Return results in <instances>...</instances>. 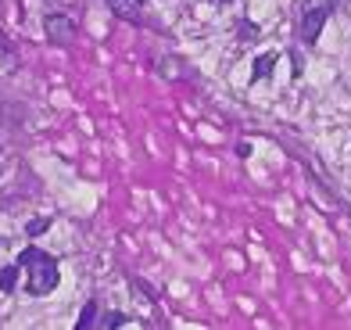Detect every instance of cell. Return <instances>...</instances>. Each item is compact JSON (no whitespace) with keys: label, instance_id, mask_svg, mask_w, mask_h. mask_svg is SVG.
I'll return each instance as SVG.
<instances>
[{"label":"cell","instance_id":"2","mask_svg":"<svg viewBox=\"0 0 351 330\" xmlns=\"http://www.w3.org/2000/svg\"><path fill=\"white\" fill-rule=\"evenodd\" d=\"M333 4H337V0H323V4H312V8L301 11L298 36H301V43H305V47H315V43H319V33H323L326 19L333 14Z\"/></svg>","mask_w":351,"mask_h":330},{"label":"cell","instance_id":"10","mask_svg":"<svg viewBox=\"0 0 351 330\" xmlns=\"http://www.w3.org/2000/svg\"><path fill=\"white\" fill-rule=\"evenodd\" d=\"M43 230H51V219H47V215H40V219H29V223H25V233H29V237H40Z\"/></svg>","mask_w":351,"mask_h":330},{"label":"cell","instance_id":"6","mask_svg":"<svg viewBox=\"0 0 351 330\" xmlns=\"http://www.w3.org/2000/svg\"><path fill=\"white\" fill-rule=\"evenodd\" d=\"M97 316H101V309H97V302H86V309H83V316L75 320V330H90V327H97Z\"/></svg>","mask_w":351,"mask_h":330},{"label":"cell","instance_id":"4","mask_svg":"<svg viewBox=\"0 0 351 330\" xmlns=\"http://www.w3.org/2000/svg\"><path fill=\"white\" fill-rule=\"evenodd\" d=\"M143 4H147V0H108L111 14L122 19V22H133V25L143 19Z\"/></svg>","mask_w":351,"mask_h":330},{"label":"cell","instance_id":"11","mask_svg":"<svg viewBox=\"0 0 351 330\" xmlns=\"http://www.w3.org/2000/svg\"><path fill=\"white\" fill-rule=\"evenodd\" d=\"M291 69H294V75L305 72V65H301V54H294V51H291Z\"/></svg>","mask_w":351,"mask_h":330},{"label":"cell","instance_id":"8","mask_svg":"<svg viewBox=\"0 0 351 330\" xmlns=\"http://www.w3.org/2000/svg\"><path fill=\"white\" fill-rule=\"evenodd\" d=\"M233 33L241 36V43H254V40H258V25L247 22V19H241V22L233 25Z\"/></svg>","mask_w":351,"mask_h":330},{"label":"cell","instance_id":"5","mask_svg":"<svg viewBox=\"0 0 351 330\" xmlns=\"http://www.w3.org/2000/svg\"><path fill=\"white\" fill-rule=\"evenodd\" d=\"M276 61H280V54H276V51H265V54H258V58H254V69H251V83H262L265 75H273Z\"/></svg>","mask_w":351,"mask_h":330},{"label":"cell","instance_id":"12","mask_svg":"<svg viewBox=\"0 0 351 330\" xmlns=\"http://www.w3.org/2000/svg\"><path fill=\"white\" fill-rule=\"evenodd\" d=\"M237 154H241V158H247V154H251V144H247V140H244V144H237Z\"/></svg>","mask_w":351,"mask_h":330},{"label":"cell","instance_id":"7","mask_svg":"<svg viewBox=\"0 0 351 330\" xmlns=\"http://www.w3.org/2000/svg\"><path fill=\"white\" fill-rule=\"evenodd\" d=\"M19 273H22V266L19 262H11V266H4V270H0V291H14V280H19Z\"/></svg>","mask_w":351,"mask_h":330},{"label":"cell","instance_id":"1","mask_svg":"<svg viewBox=\"0 0 351 330\" xmlns=\"http://www.w3.org/2000/svg\"><path fill=\"white\" fill-rule=\"evenodd\" d=\"M19 266L29 273V284L25 291L33 294V298H43V294H51L58 287V259L51 255V251H43V248H25L22 255H19Z\"/></svg>","mask_w":351,"mask_h":330},{"label":"cell","instance_id":"9","mask_svg":"<svg viewBox=\"0 0 351 330\" xmlns=\"http://www.w3.org/2000/svg\"><path fill=\"white\" fill-rule=\"evenodd\" d=\"M125 323H130V316H125V312H108L104 320H97L101 330H119V327H125Z\"/></svg>","mask_w":351,"mask_h":330},{"label":"cell","instance_id":"3","mask_svg":"<svg viewBox=\"0 0 351 330\" xmlns=\"http://www.w3.org/2000/svg\"><path fill=\"white\" fill-rule=\"evenodd\" d=\"M43 33H47V40H51L54 47H69L75 25H72V19H65V14H47V19H43Z\"/></svg>","mask_w":351,"mask_h":330}]
</instances>
